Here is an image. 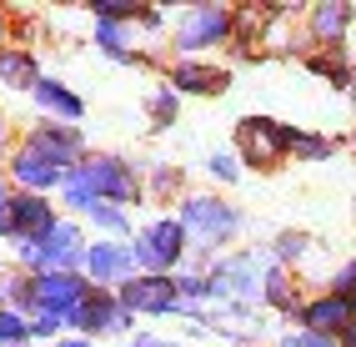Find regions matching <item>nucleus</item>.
I'll return each instance as SVG.
<instances>
[{
    "label": "nucleus",
    "mask_w": 356,
    "mask_h": 347,
    "mask_svg": "<svg viewBox=\"0 0 356 347\" xmlns=\"http://www.w3.org/2000/svg\"><path fill=\"white\" fill-rule=\"evenodd\" d=\"M181 226L191 231V237H201L206 247H216V242H231V237H236V226H241V217H236L226 201H211V196H191V201L181 206Z\"/></svg>",
    "instance_id": "nucleus-1"
},
{
    "label": "nucleus",
    "mask_w": 356,
    "mask_h": 347,
    "mask_svg": "<svg viewBox=\"0 0 356 347\" xmlns=\"http://www.w3.org/2000/svg\"><path fill=\"white\" fill-rule=\"evenodd\" d=\"M236 141H241V156L251 167H276L281 151L291 146V131L281 121H266V116H251V121L236 126Z\"/></svg>",
    "instance_id": "nucleus-2"
},
{
    "label": "nucleus",
    "mask_w": 356,
    "mask_h": 347,
    "mask_svg": "<svg viewBox=\"0 0 356 347\" xmlns=\"http://www.w3.org/2000/svg\"><path fill=\"white\" fill-rule=\"evenodd\" d=\"M226 31H231V15L226 10H216V6H201V10H191L181 20V51H206V45H216V40H226Z\"/></svg>",
    "instance_id": "nucleus-3"
},
{
    "label": "nucleus",
    "mask_w": 356,
    "mask_h": 347,
    "mask_svg": "<svg viewBox=\"0 0 356 347\" xmlns=\"http://www.w3.org/2000/svg\"><path fill=\"white\" fill-rule=\"evenodd\" d=\"M136 257L146 262L151 272H165V267H176L181 257V222H156L146 237L136 242Z\"/></svg>",
    "instance_id": "nucleus-4"
},
{
    "label": "nucleus",
    "mask_w": 356,
    "mask_h": 347,
    "mask_svg": "<svg viewBox=\"0 0 356 347\" xmlns=\"http://www.w3.org/2000/svg\"><path fill=\"white\" fill-rule=\"evenodd\" d=\"M301 322H306V332H321V337H341L351 327V302L337 292H326L316 297V302H306L301 307Z\"/></svg>",
    "instance_id": "nucleus-5"
},
{
    "label": "nucleus",
    "mask_w": 356,
    "mask_h": 347,
    "mask_svg": "<svg viewBox=\"0 0 356 347\" xmlns=\"http://www.w3.org/2000/svg\"><path fill=\"white\" fill-rule=\"evenodd\" d=\"M126 307H140V312H171L181 307L176 297V282H161V277H136V282H126Z\"/></svg>",
    "instance_id": "nucleus-6"
},
{
    "label": "nucleus",
    "mask_w": 356,
    "mask_h": 347,
    "mask_svg": "<svg viewBox=\"0 0 356 347\" xmlns=\"http://www.w3.org/2000/svg\"><path fill=\"white\" fill-rule=\"evenodd\" d=\"M351 20H356V10L346 6V0H326V6L312 10V36L321 45H341L346 31H351Z\"/></svg>",
    "instance_id": "nucleus-7"
},
{
    "label": "nucleus",
    "mask_w": 356,
    "mask_h": 347,
    "mask_svg": "<svg viewBox=\"0 0 356 347\" xmlns=\"http://www.w3.org/2000/svg\"><path fill=\"white\" fill-rule=\"evenodd\" d=\"M81 282L70 272H51V277H40V287H35V302L45 307V312H60V307H76L81 302Z\"/></svg>",
    "instance_id": "nucleus-8"
},
{
    "label": "nucleus",
    "mask_w": 356,
    "mask_h": 347,
    "mask_svg": "<svg viewBox=\"0 0 356 347\" xmlns=\"http://www.w3.org/2000/svg\"><path fill=\"white\" fill-rule=\"evenodd\" d=\"M70 322L76 327H126V312L111 302V297H81L70 307Z\"/></svg>",
    "instance_id": "nucleus-9"
},
{
    "label": "nucleus",
    "mask_w": 356,
    "mask_h": 347,
    "mask_svg": "<svg viewBox=\"0 0 356 347\" xmlns=\"http://www.w3.org/2000/svg\"><path fill=\"white\" fill-rule=\"evenodd\" d=\"M211 292L251 297V292H256V257H236V262H226L216 277H211Z\"/></svg>",
    "instance_id": "nucleus-10"
},
{
    "label": "nucleus",
    "mask_w": 356,
    "mask_h": 347,
    "mask_svg": "<svg viewBox=\"0 0 356 347\" xmlns=\"http://www.w3.org/2000/svg\"><path fill=\"white\" fill-rule=\"evenodd\" d=\"M131 257L136 252H126V247H115V242H106V247H90V272L101 277V282H115V277H126L131 272Z\"/></svg>",
    "instance_id": "nucleus-11"
},
{
    "label": "nucleus",
    "mask_w": 356,
    "mask_h": 347,
    "mask_svg": "<svg viewBox=\"0 0 356 347\" xmlns=\"http://www.w3.org/2000/svg\"><path fill=\"white\" fill-rule=\"evenodd\" d=\"M86 176H90V187L96 192H111V196H131V176L115 167V161H90L86 167Z\"/></svg>",
    "instance_id": "nucleus-12"
},
{
    "label": "nucleus",
    "mask_w": 356,
    "mask_h": 347,
    "mask_svg": "<svg viewBox=\"0 0 356 347\" xmlns=\"http://www.w3.org/2000/svg\"><path fill=\"white\" fill-rule=\"evenodd\" d=\"M176 91H221V71H206V65H176Z\"/></svg>",
    "instance_id": "nucleus-13"
},
{
    "label": "nucleus",
    "mask_w": 356,
    "mask_h": 347,
    "mask_svg": "<svg viewBox=\"0 0 356 347\" xmlns=\"http://www.w3.org/2000/svg\"><path fill=\"white\" fill-rule=\"evenodd\" d=\"M15 226L20 231H51V212H45V201H35V196L15 201Z\"/></svg>",
    "instance_id": "nucleus-14"
},
{
    "label": "nucleus",
    "mask_w": 356,
    "mask_h": 347,
    "mask_svg": "<svg viewBox=\"0 0 356 347\" xmlns=\"http://www.w3.org/2000/svg\"><path fill=\"white\" fill-rule=\"evenodd\" d=\"M35 96L51 106V111H60V116H81V101L70 96V91H60L56 81H35Z\"/></svg>",
    "instance_id": "nucleus-15"
},
{
    "label": "nucleus",
    "mask_w": 356,
    "mask_h": 347,
    "mask_svg": "<svg viewBox=\"0 0 356 347\" xmlns=\"http://www.w3.org/2000/svg\"><path fill=\"white\" fill-rule=\"evenodd\" d=\"M15 176L26 181V187H51V181H56V167H45V156H20V161H15Z\"/></svg>",
    "instance_id": "nucleus-16"
},
{
    "label": "nucleus",
    "mask_w": 356,
    "mask_h": 347,
    "mask_svg": "<svg viewBox=\"0 0 356 347\" xmlns=\"http://www.w3.org/2000/svg\"><path fill=\"white\" fill-rule=\"evenodd\" d=\"M291 151H296L301 161H326V156H331V141H326V136H301V131H291Z\"/></svg>",
    "instance_id": "nucleus-17"
},
{
    "label": "nucleus",
    "mask_w": 356,
    "mask_h": 347,
    "mask_svg": "<svg viewBox=\"0 0 356 347\" xmlns=\"http://www.w3.org/2000/svg\"><path fill=\"white\" fill-rule=\"evenodd\" d=\"M0 76H6L10 86H31L35 65H31V56H0Z\"/></svg>",
    "instance_id": "nucleus-18"
},
{
    "label": "nucleus",
    "mask_w": 356,
    "mask_h": 347,
    "mask_svg": "<svg viewBox=\"0 0 356 347\" xmlns=\"http://www.w3.org/2000/svg\"><path fill=\"white\" fill-rule=\"evenodd\" d=\"M261 292H266V302H276V307H291V282H286V272H266L261 277Z\"/></svg>",
    "instance_id": "nucleus-19"
},
{
    "label": "nucleus",
    "mask_w": 356,
    "mask_h": 347,
    "mask_svg": "<svg viewBox=\"0 0 356 347\" xmlns=\"http://www.w3.org/2000/svg\"><path fill=\"white\" fill-rule=\"evenodd\" d=\"M35 146L51 156V161H70V151H76V136H56V131H40Z\"/></svg>",
    "instance_id": "nucleus-20"
},
{
    "label": "nucleus",
    "mask_w": 356,
    "mask_h": 347,
    "mask_svg": "<svg viewBox=\"0 0 356 347\" xmlns=\"http://www.w3.org/2000/svg\"><path fill=\"white\" fill-rule=\"evenodd\" d=\"M331 292H337V297H346V302L356 297V262H346V267L337 272V282H331Z\"/></svg>",
    "instance_id": "nucleus-21"
},
{
    "label": "nucleus",
    "mask_w": 356,
    "mask_h": 347,
    "mask_svg": "<svg viewBox=\"0 0 356 347\" xmlns=\"http://www.w3.org/2000/svg\"><path fill=\"white\" fill-rule=\"evenodd\" d=\"M281 347H341L337 337H321V332H291Z\"/></svg>",
    "instance_id": "nucleus-22"
},
{
    "label": "nucleus",
    "mask_w": 356,
    "mask_h": 347,
    "mask_svg": "<svg viewBox=\"0 0 356 347\" xmlns=\"http://www.w3.org/2000/svg\"><path fill=\"white\" fill-rule=\"evenodd\" d=\"M90 217H96L101 226H111V231H126V212H115V206H101L96 201V206H90Z\"/></svg>",
    "instance_id": "nucleus-23"
},
{
    "label": "nucleus",
    "mask_w": 356,
    "mask_h": 347,
    "mask_svg": "<svg viewBox=\"0 0 356 347\" xmlns=\"http://www.w3.org/2000/svg\"><path fill=\"white\" fill-rule=\"evenodd\" d=\"M301 252H306V237H301V231H286V237L276 242V257H301Z\"/></svg>",
    "instance_id": "nucleus-24"
},
{
    "label": "nucleus",
    "mask_w": 356,
    "mask_h": 347,
    "mask_svg": "<svg viewBox=\"0 0 356 347\" xmlns=\"http://www.w3.org/2000/svg\"><path fill=\"white\" fill-rule=\"evenodd\" d=\"M20 332H26V322H20V317H10V312H0V342H15Z\"/></svg>",
    "instance_id": "nucleus-25"
},
{
    "label": "nucleus",
    "mask_w": 356,
    "mask_h": 347,
    "mask_svg": "<svg viewBox=\"0 0 356 347\" xmlns=\"http://www.w3.org/2000/svg\"><path fill=\"white\" fill-rule=\"evenodd\" d=\"M211 171H216L221 181H236V161L231 156H211Z\"/></svg>",
    "instance_id": "nucleus-26"
},
{
    "label": "nucleus",
    "mask_w": 356,
    "mask_h": 347,
    "mask_svg": "<svg viewBox=\"0 0 356 347\" xmlns=\"http://www.w3.org/2000/svg\"><path fill=\"white\" fill-rule=\"evenodd\" d=\"M151 111H156V116H161V121H165V116H171V111H176V96H156V101H151Z\"/></svg>",
    "instance_id": "nucleus-27"
},
{
    "label": "nucleus",
    "mask_w": 356,
    "mask_h": 347,
    "mask_svg": "<svg viewBox=\"0 0 356 347\" xmlns=\"http://www.w3.org/2000/svg\"><path fill=\"white\" fill-rule=\"evenodd\" d=\"M337 342H341V347H356V322H351V327H346V332H341Z\"/></svg>",
    "instance_id": "nucleus-28"
},
{
    "label": "nucleus",
    "mask_w": 356,
    "mask_h": 347,
    "mask_svg": "<svg viewBox=\"0 0 356 347\" xmlns=\"http://www.w3.org/2000/svg\"><path fill=\"white\" fill-rule=\"evenodd\" d=\"M136 347H176V342H156V337H140Z\"/></svg>",
    "instance_id": "nucleus-29"
},
{
    "label": "nucleus",
    "mask_w": 356,
    "mask_h": 347,
    "mask_svg": "<svg viewBox=\"0 0 356 347\" xmlns=\"http://www.w3.org/2000/svg\"><path fill=\"white\" fill-rule=\"evenodd\" d=\"M65 347H90V342H65Z\"/></svg>",
    "instance_id": "nucleus-30"
},
{
    "label": "nucleus",
    "mask_w": 356,
    "mask_h": 347,
    "mask_svg": "<svg viewBox=\"0 0 356 347\" xmlns=\"http://www.w3.org/2000/svg\"><path fill=\"white\" fill-rule=\"evenodd\" d=\"M351 322H356V297H351Z\"/></svg>",
    "instance_id": "nucleus-31"
}]
</instances>
